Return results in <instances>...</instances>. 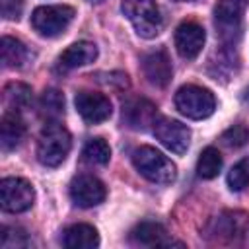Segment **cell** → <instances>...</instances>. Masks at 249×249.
Wrapping results in <instances>:
<instances>
[{
	"mask_svg": "<svg viewBox=\"0 0 249 249\" xmlns=\"http://www.w3.org/2000/svg\"><path fill=\"white\" fill-rule=\"evenodd\" d=\"M95 58H97V47L89 41H78L58 56V66L62 70H72L78 66H86Z\"/></svg>",
	"mask_w": 249,
	"mask_h": 249,
	"instance_id": "2e32d148",
	"label": "cell"
},
{
	"mask_svg": "<svg viewBox=\"0 0 249 249\" xmlns=\"http://www.w3.org/2000/svg\"><path fill=\"white\" fill-rule=\"evenodd\" d=\"M249 0H218L214 8L216 25L226 41H233L239 35L241 19Z\"/></svg>",
	"mask_w": 249,
	"mask_h": 249,
	"instance_id": "52a82bcc",
	"label": "cell"
},
{
	"mask_svg": "<svg viewBox=\"0 0 249 249\" xmlns=\"http://www.w3.org/2000/svg\"><path fill=\"white\" fill-rule=\"evenodd\" d=\"M222 169V156L216 148L208 146L200 152L198 161H196V173L202 179H214Z\"/></svg>",
	"mask_w": 249,
	"mask_h": 249,
	"instance_id": "44dd1931",
	"label": "cell"
},
{
	"mask_svg": "<svg viewBox=\"0 0 249 249\" xmlns=\"http://www.w3.org/2000/svg\"><path fill=\"white\" fill-rule=\"evenodd\" d=\"M175 2H191V0H175Z\"/></svg>",
	"mask_w": 249,
	"mask_h": 249,
	"instance_id": "f1b7e54d",
	"label": "cell"
},
{
	"mask_svg": "<svg viewBox=\"0 0 249 249\" xmlns=\"http://www.w3.org/2000/svg\"><path fill=\"white\" fill-rule=\"evenodd\" d=\"M89 2H101V0H89Z\"/></svg>",
	"mask_w": 249,
	"mask_h": 249,
	"instance_id": "f546056e",
	"label": "cell"
},
{
	"mask_svg": "<svg viewBox=\"0 0 249 249\" xmlns=\"http://www.w3.org/2000/svg\"><path fill=\"white\" fill-rule=\"evenodd\" d=\"M249 185V156L239 160L228 173V187L231 191H243Z\"/></svg>",
	"mask_w": 249,
	"mask_h": 249,
	"instance_id": "cb8c5ba5",
	"label": "cell"
},
{
	"mask_svg": "<svg viewBox=\"0 0 249 249\" xmlns=\"http://www.w3.org/2000/svg\"><path fill=\"white\" fill-rule=\"evenodd\" d=\"M25 243H27V237L21 230H18V228H4L2 230L0 245L4 249H16V247H21Z\"/></svg>",
	"mask_w": 249,
	"mask_h": 249,
	"instance_id": "484cf974",
	"label": "cell"
},
{
	"mask_svg": "<svg viewBox=\"0 0 249 249\" xmlns=\"http://www.w3.org/2000/svg\"><path fill=\"white\" fill-rule=\"evenodd\" d=\"M82 158L89 165H105L111 158V148L103 138H89L82 150Z\"/></svg>",
	"mask_w": 249,
	"mask_h": 249,
	"instance_id": "7402d4cb",
	"label": "cell"
},
{
	"mask_svg": "<svg viewBox=\"0 0 249 249\" xmlns=\"http://www.w3.org/2000/svg\"><path fill=\"white\" fill-rule=\"evenodd\" d=\"M25 138V124L19 119V115L16 111H8L4 113L2 121H0V144L2 150H14L21 144V140Z\"/></svg>",
	"mask_w": 249,
	"mask_h": 249,
	"instance_id": "e0dca14e",
	"label": "cell"
},
{
	"mask_svg": "<svg viewBox=\"0 0 249 249\" xmlns=\"http://www.w3.org/2000/svg\"><path fill=\"white\" fill-rule=\"evenodd\" d=\"M243 97H245V101H249V88L245 89V95H243Z\"/></svg>",
	"mask_w": 249,
	"mask_h": 249,
	"instance_id": "83f0119b",
	"label": "cell"
},
{
	"mask_svg": "<svg viewBox=\"0 0 249 249\" xmlns=\"http://www.w3.org/2000/svg\"><path fill=\"white\" fill-rule=\"evenodd\" d=\"M156 119H158V107L152 101L144 99V97L128 99L123 105V121H124V124L128 128L144 130L150 124L154 126Z\"/></svg>",
	"mask_w": 249,
	"mask_h": 249,
	"instance_id": "4fadbf2b",
	"label": "cell"
},
{
	"mask_svg": "<svg viewBox=\"0 0 249 249\" xmlns=\"http://www.w3.org/2000/svg\"><path fill=\"white\" fill-rule=\"evenodd\" d=\"M140 66H142L146 80L158 88H165L173 76L171 60L165 49H156V51L146 53L140 60Z\"/></svg>",
	"mask_w": 249,
	"mask_h": 249,
	"instance_id": "8fae6325",
	"label": "cell"
},
{
	"mask_svg": "<svg viewBox=\"0 0 249 249\" xmlns=\"http://www.w3.org/2000/svg\"><path fill=\"white\" fill-rule=\"evenodd\" d=\"M29 60V49L16 37H2V62L8 68H21Z\"/></svg>",
	"mask_w": 249,
	"mask_h": 249,
	"instance_id": "d6986e66",
	"label": "cell"
},
{
	"mask_svg": "<svg viewBox=\"0 0 249 249\" xmlns=\"http://www.w3.org/2000/svg\"><path fill=\"white\" fill-rule=\"evenodd\" d=\"M105 196H107L105 185L93 175H78L70 183V198L82 208L97 206L99 202L105 200Z\"/></svg>",
	"mask_w": 249,
	"mask_h": 249,
	"instance_id": "30bf717a",
	"label": "cell"
},
{
	"mask_svg": "<svg viewBox=\"0 0 249 249\" xmlns=\"http://www.w3.org/2000/svg\"><path fill=\"white\" fill-rule=\"evenodd\" d=\"M72 148L70 132L58 121H49L37 142V160L47 167H58Z\"/></svg>",
	"mask_w": 249,
	"mask_h": 249,
	"instance_id": "6da1fadb",
	"label": "cell"
},
{
	"mask_svg": "<svg viewBox=\"0 0 249 249\" xmlns=\"http://www.w3.org/2000/svg\"><path fill=\"white\" fill-rule=\"evenodd\" d=\"M74 19V8L56 4V6H39L31 14L33 29L43 37H56L60 35L70 21Z\"/></svg>",
	"mask_w": 249,
	"mask_h": 249,
	"instance_id": "5b68a950",
	"label": "cell"
},
{
	"mask_svg": "<svg viewBox=\"0 0 249 249\" xmlns=\"http://www.w3.org/2000/svg\"><path fill=\"white\" fill-rule=\"evenodd\" d=\"M0 12L4 19H19L23 12V0H0Z\"/></svg>",
	"mask_w": 249,
	"mask_h": 249,
	"instance_id": "4316f807",
	"label": "cell"
},
{
	"mask_svg": "<svg viewBox=\"0 0 249 249\" xmlns=\"http://www.w3.org/2000/svg\"><path fill=\"white\" fill-rule=\"evenodd\" d=\"M249 224V216L245 212H237V210H226L220 216H216L212 220L210 226V233H214L218 239H235L241 237L247 230Z\"/></svg>",
	"mask_w": 249,
	"mask_h": 249,
	"instance_id": "5bb4252c",
	"label": "cell"
},
{
	"mask_svg": "<svg viewBox=\"0 0 249 249\" xmlns=\"http://www.w3.org/2000/svg\"><path fill=\"white\" fill-rule=\"evenodd\" d=\"M154 136L173 154H185L191 142V130L169 117H158L154 123Z\"/></svg>",
	"mask_w": 249,
	"mask_h": 249,
	"instance_id": "ba28073f",
	"label": "cell"
},
{
	"mask_svg": "<svg viewBox=\"0 0 249 249\" xmlns=\"http://www.w3.org/2000/svg\"><path fill=\"white\" fill-rule=\"evenodd\" d=\"M121 10L134 31L144 39L156 37L163 27V18L156 0H123Z\"/></svg>",
	"mask_w": 249,
	"mask_h": 249,
	"instance_id": "3957f363",
	"label": "cell"
},
{
	"mask_svg": "<svg viewBox=\"0 0 249 249\" xmlns=\"http://www.w3.org/2000/svg\"><path fill=\"white\" fill-rule=\"evenodd\" d=\"M41 111L47 119L56 121L64 115V95L58 89H47L41 97Z\"/></svg>",
	"mask_w": 249,
	"mask_h": 249,
	"instance_id": "603a6c76",
	"label": "cell"
},
{
	"mask_svg": "<svg viewBox=\"0 0 249 249\" xmlns=\"http://www.w3.org/2000/svg\"><path fill=\"white\" fill-rule=\"evenodd\" d=\"M62 243L68 249H93L99 245V235L89 224H74L64 230Z\"/></svg>",
	"mask_w": 249,
	"mask_h": 249,
	"instance_id": "ac0fdd59",
	"label": "cell"
},
{
	"mask_svg": "<svg viewBox=\"0 0 249 249\" xmlns=\"http://www.w3.org/2000/svg\"><path fill=\"white\" fill-rule=\"evenodd\" d=\"M204 41H206V33L196 21H183L175 29V49L187 60H193L200 54Z\"/></svg>",
	"mask_w": 249,
	"mask_h": 249,
	"instance_id": "7c38bea8",
	"label": "cell"
},
{
	"mask_svg": "<svg viewBox=\"0 0 249 249\" xmlns=\"http://www.w3.org/2000/svg\"><path fill=\"white\" fill-rule=\"evenodd\" d=\"M35 202V191L21 177H4L0 181V204L6 212H25Z\"/></svg>",
	"mask_w": 249,
	"mask_h": 249,
	"instance_id": "8992f818",
	"label": "cell"
},
{
	"mask_svg": "<svg viewBox=\"0 0 249 249\" xmlns=\"http://www.w3.org/2000/svg\"><path fill=\"white\" fill-rule=\"evenodd\" d=\"M220 140L228 148H241V146H245L249 142V128L245 124H233L228 130H224Z\"/></svg>",
	"mask_w": 249,
	"mask_h": 249,
	"instance_id": "d4e9b609",
	"label": "cell"
},
{
	"mask_svg": "<svg viewBox=\"0 0 249 249\" xmlns=\"http://www.w3.org/2000/svg\"><path fill=\"white\" fill-rule=\"evenodd\" d=\"M130 241L142 247H167L175 245L173 239L167 237V231L158 222H140L130 230Z\"/></svg>",
	"mask_w": 249,
	"mask_h": 249,
	"instance_id": "9a60e30c",
	"label": "cell"
},
{
	"mask_svg": "<svg viewBox=\"0 0 249 249\" xmlns=\"http://www.w3.org/2000/svg\"><path fill=\"white\" fill-rule=\"evenodd\" d=\"M74 105H76V111L80 113V117L89 124H97V123L107 121L111 117V111H113L109 97H105L103 93L86 91V89L76 93Z\"/></svg>",
	"mask_w": 249,
	"mask_h": 249,
	"instance_id": "9c48e42d",
	"label": "cell"
},
{
	"mask_svg": "<svg viewBox=\"0 0 249 249\" xmlns=\"http://www.w3.org/2000/svg\"><path fill=\"white\" fill-rule=\"evenodd\" d=\"M4 101L12 111H23L31 103V88L21 82H10L4 88Z\"/></svg>",
	"mask_w": 249,
	"mask_h": 249,
	"instance_id": "ffe728a7",
	"label": "cell"
},
{
	"mask_svg": "<svg viewBox=\"0 0 249 249\" xmlns=\"http://www.w3.org/2000/svg\"><path fill=\"white\" fill-rule=\"evenodd\" d=\"M175 107L177 111L193 121H200L206 119L214 113L216 109V97L210 89L195 86V84H187L181 86L175 93Z\"/></svg>",
	"mask_w": 249,
	"mask_h": 249,
	"instance_id": "277c9868",
	"label": "cell"
},
{
	"mask_svg": "<svg viewBox=\"0 0 249 249\" xmlns=\"http://www.w3.org/2000/svg\"><path fill=\"white\" fill-rule=\"evenodd\" d=\"M132 163L142 177H146L148 181L158 183V185H169L177 177L175 163L152 146L136 148L132 152Z\"/></svg>",
	"mask_w": 249,
	"mask_h": 249,
	"instance_id": "7a4b0ae2",
	"label": "cell"
}]
</instances>
